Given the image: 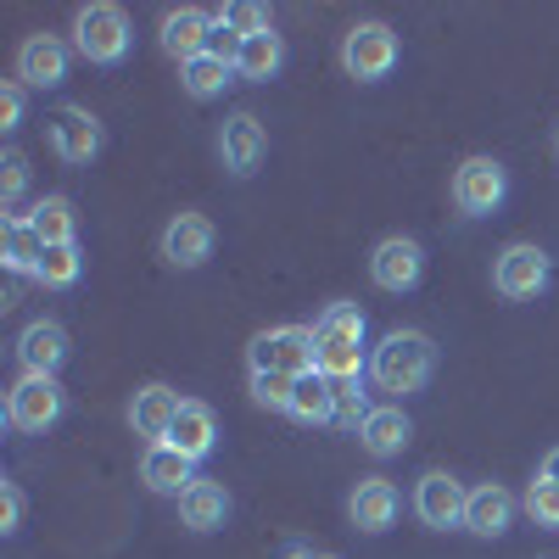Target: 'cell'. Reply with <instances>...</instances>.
<instances>
[{"label": "cell", "mask_w": 559, "mask_h": 559, "mask_svg": "<svg viewBox=\"0 0 559 559\" xmlns=\"http://www.w3.org/2000/svg\"><path fill=\"white\" fill-rule=\"evenodd\" d=\"M140 481H146L152 492H163V498H179L197 481V459H185L179 448L157 442V448H146V459H140Z\"/></svg>", "instance_id": "cell-21"}, {"label": "cell", "mask_w": 559, "mask_h": 559, "mask_svg": "<svg viewBox=\"0 0 559 559\" xmlns=\"http://www.w3.org/2000/svg\"><path fill=\"white\" fill-rule=\"evenodd\" d=\"M464 503H471V492H464L448 471H426V476L414 481V515L426 521L431 532L464 526Z\"/></svg>", "instance_id": "cell-12"}, {"label": "cell", "mask_w": 559, "mask_h": 559, "mask_svg": "<svg viewBox=\"0 0 559 559\" xmlns=\"http://www.w3.org/2000/svg\"><path fill=\"white\" fill-rule=\"evenodd\" d=\"M23 123V84H0V129H17Z\"/></svg>", "instance_id": "cell-36"}, {"label": "cell", "mask_w": 559, "mask_h": 559, "mask_svg": "<svg viewBox=\"0 0 559 559\" xmlns=\"http://www.w3.org/2000/svg\"><path fill=\"white\" fill-rule=\"evenodd\" d=\"M28 224L39 229V241H45V247H68V241H79V213H73L68 197H39L34 213H28Z\"/></svg>", "instance_id": "cell-27"}, {"label": "cell", "mask_w": 559, "mask_h": 559, "mask_svg": "<svg viewBox=\"0 0 559 559\" xmlns=\"http://www.w3.org/2000/svg\"><path fill=\"white\" fill-rule=\"evenodd\" d=\"M134 45V28H129V12L112 7V0H90V7L73 12V51L96 68H118Z\"/></svg>", "instance_id": "cell-3"}, {"label": "cell", "mask_w": 559, "mask_h": 559, "mask_svg": "<svg viewBox=\"0 0 559 559\" xmlns=\"http://www.w3.org/2000/svg\"><path fill=\"white\" fill-rule=\"evenodd\" d=\"M526 515H532L537 526H548V532H559V476H548V471H537V481L526 487Z\"/></svg>", "instance_id": "cell-31"}, {"label": "cell", "mask_w": 559, "mask_h": 559, "mask_svg": "<svg viewBox=\"0 0 559 559\" xmlns=\"http://www.w3.org/2000/svg\"><path fill=\"white\" fill-rule=\"evenodd\" d=\"M319 559H342V554H319Z\"/></svg>", "instance_id": "cell-40"}, {"label": "cell", "mask_w": 559, "mask_h": 559, "mask_svg": "<svg viewBox=\"0 0 559 559\" xmlns=\"http://www.w3.org/2000/svg\"><path fill=\"white\" fill-rule=\"evenodd\" d=\"M79 274H84V247L68 241V247H45L34 280H39L45 292H68V286H79Z\"/></svg>", "instance_id": "cell-29"}, {"label": "cell", "mask_w": 559, "mask_h": 559, "mask_svg": "<svg viewBox=\"0 0 559 559\" xmlns=\"http://www.w3.org/2000/svg\"><path fill=\"white\" fill-rule=\"evenodd\" d=\"M179 84H185V96H191V102H213V96H224V90L236 84V62H224V57L207 51V57L179 68Z\"/></svg>", "instance_id": "cell-26"}, {"label": "cell", "mask_w": 559, "mask_h": 559, "mask_svg": "<svg viewBox=\"0 0 559 559\" xmlns=\"http://www.w3.org/2000/svg\"><path fill=\"white\" fill-rule=\"evenodd\" d=\"M39 258H45V241L28 218H7V236H0V263L12 274H39Z\"/></svg>", "instance_id": "cell-28"}, {"label": "cell", "mask_w": 559, "mask_h": 559, "mask_svg": "<svg viewBox=\"0 0 559 559\" xmlns=\"http://www.w3.org/2000/svg\"><path fill=\"white\" fill-rule=\"evenodd\" d=\"M369 408H376V403L364 397V381H336V426L342 431H358L369 419Z\"/></svg>", "instance_id": "cell-33"}, {"label": "cell", "mask_w": 559, "mask_h": 559, "mask_svg": "<svg viewBox=\"0 0 559 559\" xmlns=\"http://www.w3.org/2000/svg\"><path fill=\"white\" fill-rule=\"evenodd\" d=\"M397 487L386 481V476H364L358 487H353V498H347V521L358 526V532H369V537H381V532H392V521H397Z\"/></svg>", "instance_id": "cell-17"}, {"label": "cell", "mask_w": 559, "mask_h": 559, "mask_svg": "<svg viewBox=\"0 0 559 559\" xmlns=\"http://www.w3.org/2000/svg\"><path fill=\"white\" fill-rule=\"evenodd\" d=\"M397 57H403V45H397V34L386 28V23H353L347 34H342V68H347V79H358V84H381L392 68H397Z\"/></svg>", "instance_id": "cell-4"}, {"label": "cell", "mask_w": 559, "mask_h": 559, "mask_svg": "<svg viewBox=\"0 0 559 559\" xmlns=\"http://www.w3.org/2000/svg\"><path fill=\"white\" fill-rule=\"evenodd\" d=\"M364 308L331 302L313 324V353H319V376L324 381H364L369 376V353H364Z\"/></svg>", "instance_id": "cell-1"}, {"label": "cell", "mask_w": 559, "mask_h": 559, "mask_svg": "<svg viewBox=\"0 0 559 559\" xmlns=\"http://www.w3.org/2000/svg\"><path fill=\"white\" fill-rule=\"evenodd\" d=\"M292 419H302V426H336V381H324L319 369L302 376L292 392Z\"/></svg>", "instance_id": "cell-25"}, {"label": "cell", "mask_w": 559, "mask_h": 559, "mask_svg": "<svg viewBox=\"0 0 559 559\" xmlns=\"http://www.w3.org/2000/svg\"><path fill=\"white\" fill-rule=\"evenodd\" d=\"M17 364H23V376H51V381H57V369L68 364V331H62L57 319L23 324V336H17Z\"/></svg>", "instance_id": "cell-16"}, {"label": "cell", "mask_w": 559, "mask_h": 559, "mask_svg": "<svg viewBox=\"0 0 559 559\" xmlns=\"http://www.w3.org/2000/svg\"><path fill=\"white\" fill-rule=\"evenodd\" d=\"M292 392H297V376H274V369H252V403H258V408L292 414Z\"/></svg>", "instance_id": "cell-30"}, {"label": "cell", "mask_w": 559, "mask_h": 559, "mask_svg": "<svg viewBox=\"0 0 559 559\" xmlns=\"http://www.w3.org/2000/svg\"><path fill=\"white\" fill-rule=\"evenodd\" d=\"M23 526V487L17 481H7V487H0V532H17Z\"/></svg>", "instance_id": "cell-35"}, {"label": "cell", "mask_w": 559, "mask_h": 559, "mask_svg": "<svg viewBox=\"0 0 559 559\" xmlns=\"http://www.w3.org/2000/svg\"><path fill=\"white\" fill-rule=\"evenodd\" d=\"M179 392L174 386H163V381H146L134 397H129V426H134V437H146L152 448L157 442H168V431H174V419H179Z\"/></svg>", "instance_id": "cell-15"}, {"label": "cell", "mask_w": 559, "mask_h": 559, "mask_svg": "<svg viewBox=\"0 0 559 559\" xmlns=\"http://www.w3.org/2000/svg\"><path fill=\"white\" fill-rule=\"evenodd\" d=\"M548 280H554V258L532 241H515V247H503L498 263H492V292L503 302H532L548 292Z\"/></svg>", "instance_id": "cell-5"}, {"label": "cell", "mask_w": 559, "mask_h": 559, "mask_svg": "<svg viewBox=\"0 0 559 559\" xmlns=\"http://www.w3.org/2000/svg\"><path fill=\"white\" fill-rule=\"evenodd\" d=\"M17 84L23 90H57V84H68V45L57 34H28L17 45Z\"/></svg>", "instance_id": "cell-13"}, {"label": "cell", "mask_w": 559, "mask_h": 559, "mask_svg": "<svg viewBox=\"0 0 559 559\" xmlns=\"http://www.w3.org/2000/svg\"><path fill=\"white\" fill-rule=\"evenodd\" d=\"M280 68H286V39H280L274 28L241 39V51H236V79H247V84H269V79H280Z\"/></svg>", "instance_id": "cell-24"}, {"label": "cell", "mask_w": 559, "mask_h": 559, "mask_svg": "<svg viewBox=\"0 0 559 559\" xmlns=\"http://www.w3.org/2000/svg\"><path fill=\"white\" fill-rule=\"evenodd\" d=\"M168 448H179L185 459L202 464V459L218 448V419H213V408L197 403V397H185V403H179V419H174V431H168Z\"/></svg>", "instance_id": "cell-20"}, {"label": "cell", "mask_w": 559, "mask_h": 559, "mask_svg": "<svg viewBox=\"0 0 559 559\" xmlns=\"http://www.w3.org/2000/svg\"><path fill=\"white\" fill-rule=\"evenodd\" d=\"M62 408H68V397L51 376H17V386L7 392V426L23 437H39L62 419Z\"/></svg>", "instance_id": "cell-7"}, {"label": "cell", "mask_w": 559, "mask_h": 559, "mask_svg": "<svg viewBox=\"0 0 559 559\" xmlns=\"http://www.w3.org/2000/svg\"><path fill=\"white\" fill-rule=\"evenodd\" d=\"M280 559H319L308 543H286V554H280Z\"/></svg>", "instance_id": "cell-37"}, {"label": "cell", "mask_w": 559, "mask_h": 559, "mask_svg": "<svg viewBox=\"0 0 559 559\" xmlns=\"http://www.w3.org/2000/svg\"><path fill=\"white\" fill-rule=\"evenodd\" d=\"M51 146L62 163H96L102 157V123L90 107H57L51 112Z\"/></svg>", "instance_id": "cell-14"}, {"label": "cell", "mask_w": 559, "mask_h": 559, "mask_svg": "<svg viewBox=\"0 0 559 559\" xmlns=\"http://www.w3.org/2000/svg\"><path fill=\"white\" fill-rule=\"evenodd\" d=\"M252 369H274V376H313L319 353H313V331L308 324H274V331L252 336Z\"/></svg>", "instance_id": "cell-8"}, {"label": "cell", "mask_w": 559, "mask_h": 559, "mask_svg": "<svg viewBox=\"0 0 559 559\" xmlns=\"http://www.w3.org/2000/svg\"><path fill=\"white\" fill-rule=\"evenodd\" d=\"M408 437H414V426H408L403 403H381V408H369V419L358 426V448H364L369 459H397V453L408 448Z\"/></svg>", "instance_id": "cell-19"}, {"label": "cell", "mask_w": 559, "mask_h": 559, "mask_svg": "<svg viewBox=\"0 0 559 559\" xmlns=\"http://www.w3.org/2000/svg\"><path fill=\"white\" fill-rule=\"evenodd\" d=\"M213 23H218V28H229V34H241V39H252V34H269V28H274L269 7H247V0H241V7H218V12H213Z\"/></svg>", "instance_id": "cell-32"}, {"label": "cell", "mask_w": 559, "mask_h": 559, "mask_svg": "<svg viewBox=\"0 0 559 559\" xmlns=\"http://www.w3.org/2000/svg\"><path fill=\"white\" fill-rule=\"evenodd\" d=\"M509 526H515V498H509L498 481L476 487L471 503H464V532L471 537H503Z\"/></svg>", "instance_id": "cell-22"}, {"label": "cell", "mask_w": 559, "mask_h": 559, "mask_svg": "<svg viewBox=\"0 0 559 559\" xmlns=\"http://www.w3.org/2000/svg\"><path fill=\"white\" fill-rule=\"evenodd\" d=\"M218 157L236 179H252L269 157V129L258 123V112H229L218 123Z\"/></svg>", "instance_id": "cell-10"}, {"label": "cell", "mask_w": 559, "mask_h": 559, "mask_svg": "<svg viewBox=\"0 0 559 559\" xmlns=\"http://www.w3.org/2000/svg\"><path fill=\"white\" fill-rule=\"evenodd\" d=\"M431 376H437V342L426 331H392L376 353H369V381L392 397L426 392Z\"/></svg>", "instance_id": "cell-2"}, {"label": "cell", "mask_w": 559, "mask_h": 559, "mask_svg": "<svg viewBox=\"0 0 559 559\" xmlns=\"http://www.w3.org/2000/svg\"><path fill=\"white\" fill-rule=\"evenodd\" d=\"M23 185H28V157L23 152H7V157H0V197H7V218H17Z\"/></svg>", "instance_id": "cell-34"}, {"label": "cell", "mask_w": 559, "mask_h": 559, "mask_svg": "<svg viewBox=\"0 0 559 559\" xmlns=\"http://www.w3.org/2000/svg\"><path fill=\"white\" fill-rule=\"evenodd\" d=\"M213 241H218L213 218H202V213H174V218L163 224L157 252H163L168 269H202V263L213 258Z\"/></svg>", "instance_id": "cell-11"}, {"label": "cell", "mask_w": 559, "mask_h": 559, "mask_svg": "<svg viewBox=\"0 0 559 559\" xmlns=\"http://www.w3.org/2000/svg\"><path fill=\"white\" fill-rule=\"evenodd\" d=\"M554 152H559V129H554Z\"/></svg>", "instance_id": "cell-39"}, {"label": "cell", "mask_w": 559, "mask_h": 559, "mask_svg": "<svg viewBox=\"0 0 559 559\" xmlns=\"http://www.w3.org/2000/svg\"><path fill=\"white\" fill-rule=\"evenodd\" d=\"M179 521L191 526V532H218L229 521V492L207 476H197L191 487L179 492Z\"/></svg>", "instance_id": "cell-23"}, {"label": "cell", "mask_w": 559, "mask_h": 559, "mask_svg": "<svg viewBox=\"0 0 559 559\" xmlns=\"http://www.w3.org/2000/svg\"><path fill=\"white\" fill-rule=\"evenodd\" d=\"M369 280H376L381 292H392V297L414 292L419 280H426V247L408 241V236L376 241V252H369Z\"/></svg>", "instance_id": "cell-9"}, {"label": "cell", "mask_w": 559, "mask_h": 559, "mask_svg": "<svg viewBox=\"0 0 559 559\" xmlns=\"http://www.w3.org/2000/svg\"><path fill=\"white\" fill-rule=\"evenodd\" d=\"M543 471H548V476H559V448L548 453V464H543Z\"/></svg>", "instance_id": "cell-38"}, {"label": "cell", "mask_w": 559, "mask_h": 559, "mask_svg": "<svg viewBox=\"0 0 559 559\" xmlns=\"http://www.w3.org/2000/svg\"><path fill=\"white\" fill-rule=\"evenodd\" d=\"M163 51L185 68V62H197V57H207V45H213V12H202V7H179V12H168L163 17Z\"/></svg>", "instance_id": "cell-18"}, {"label": "cell", "mask_w": 559, "mask_h": 559, "mask_svg": "<svg viewBox=\"0 0 559 559\" xmlns=\"http://www.w3.org/2000/svg\"><path fill=\"white\" fill-rule=\"evenodd\" d=\"M509 197V174L498 157H464L453 168V207L464 218H492Z\"/></svg>", "instance_id": "cell-6"}]
</instances>
